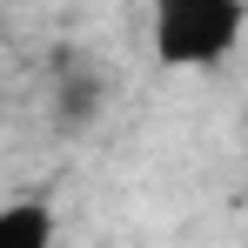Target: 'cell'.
Here are the masks:
<instances>
[{
    "label": "cell",
    "instance_id": "cell-1",
    "mask_svg": "<svg viewBox=\"0 0 248 248\" xmlns=\"http://www.w3.org/2000/svg\"><path fill=\"white\" fill-rule=\"evenodd\" d=\"M155 7V54L161 67H221L242 47V0H148Z\"/></svg>",
    "mask_w": 248,
    "mask_h": 248
},
{
    "label": "cell",
    "instance_id": "cell-2",
    "mask_svg": "<svg viewBox=\"0 0 248 248\" xmlns=\"http://www.w3.org/2000/svg\"><path fill=\"white\" fill-rule=\"evenodd\" d=\"M0 248H54V208L47 202H7L0 208Z\"/></svg>",
    "mask_w": 248,
    "mask_h": 248
}]
</instances>
